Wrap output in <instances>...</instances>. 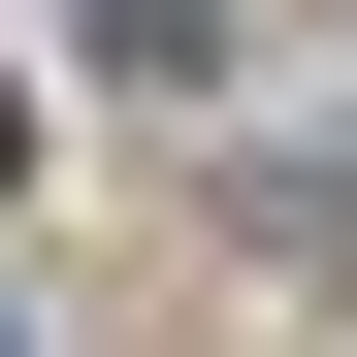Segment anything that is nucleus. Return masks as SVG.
Here are the masks:
<instances>
[{
    "label": "nucleus",
    "instance_id": "1",
    "mask_svg": "<svg viewBox=\"0 0 357 357\" xmlns=\"http://www.w3.org/2000/svg\"><path fill=\"white\" fill-rule=\"evenodd\" d=\"M0 357H33V325H0Z\"/></svg>",
    "mask_w": 357,
    "mask_h": 357
}]
</instances>
